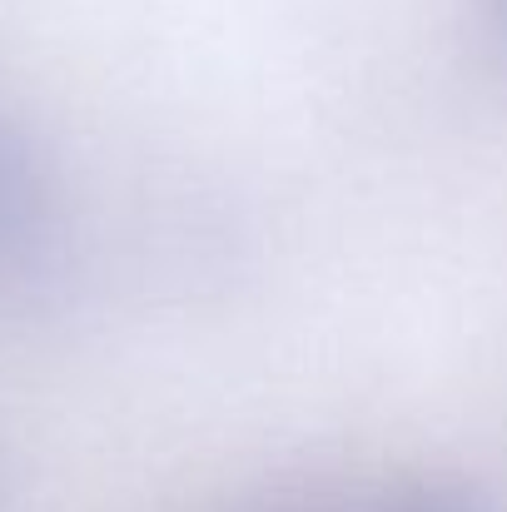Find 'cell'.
<instances>
[{
    "label": "cell",
    "instance_id": "6da1fadb",
    "mask_svg": "<svg viewBox=\"0 0 507 512\" xmlns=\"http://www.w3.org/2000/svg\"><path fill=\"white\" fill-rule=\"evenodd\" d=\"M60 234V184L40 135L0 100V284L35 274Z\"/></svg>",
    "mask_w": 507,
    "mask_h": 512
},
{
    "label": "cell",
    "instance_id": "7a4b0ae2",
    "mask_svg": "<svg viewBox=\"0 0 507 512\" xmlns=\"http://www.w3.org/2000/svg\"><path fill=\"white\" fill-rule=\"evenodd\" d=\"M353 512H498L478 488L458 483V478H413L398 483L388 493H378L373 503Z\"/></svg>",
    "mask_w": 507,
    "mask_h": 512
},
{
    "label": "cell",
    "instance_id": "3957f363",
    "mask_svg": "<svg viewBox=\"0 0 507 512\" xmlns=\"http://www.w3.org/2000/svg\"><path fill=\"white\" fill-rule=\"evenodd\" d=\"M483 10H488V25H493V35L503 40L507 50V0H483Z\"/></svg>",
    "mask_w": 507,
    "mask_h": 512
},
{
    "label": "cell",
    "instance_id": "277c9868",
    "mask_svg": "<svg viewBox=\"0 0 507 512\" xmlns=\"http://www.w3.org/2000/svg\"><path fill=\"white\" fill-rule=\"evenodd\" d=\"M0 503H5V488H0Z\"/></svg>",
    "mask_w": 507,
    "mask_h": 512
}]
</instances>
